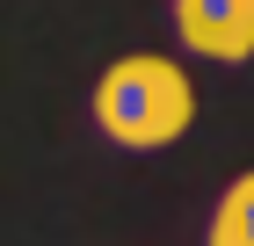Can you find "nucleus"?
I'll return each mask as SVG.
<instances>
[{"label": "nucleus", "instance_id": "obj_1", "mask_svg": "<svg viewBox=\"0 0 254 246\" xmlns=\"http://www.w3.org/2000/svg\"><path fill=\"white\" fill-rule=\"evenodd\" d=\"M95 123L124 152H160V145H175L196 123V87H189V73L175 58L131 51V58H117L95 80Z\"/></svg>", "mask_w": 254, "mask_h": 246}, {"label": "nucleus", "instance_id": "obj_2", "mask_svg": "<svg viewBox=\"0 0 254 246\" xmlns=\"http://www.w3.org/2000/svg\"><path fill=\"white\" fill-rule=\"evenodd\" d=\"M175 37L196 58L240 65L254 58V0H175Z\"/></svg>", "mask_w": 254, "mask_h": 246}, {"label": "nucleus", "instance_id": "obj_3", "mask_svg": "<svg viewBox=\"0 0 254 246\" xmlns=\"http://www.w3.org/2000/svg\"><path fill=\"white\" fill-rule=\"evenodd\" d=\"M211 246H254V174H240L211 210Z\"/></svg>", "mask_w": 254, "mask_h": 246}]
</instances>
